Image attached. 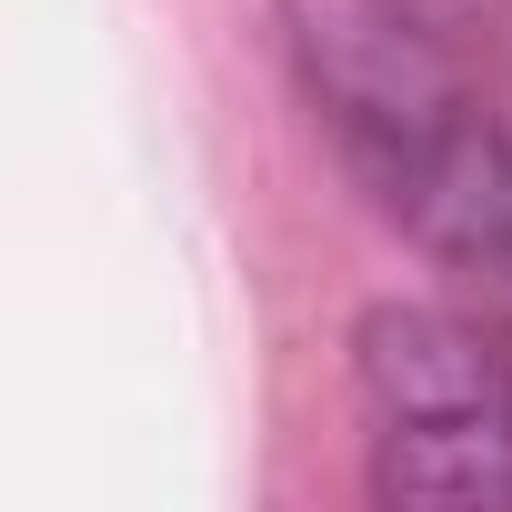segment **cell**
<instances>
[{
    "label": "cell",
    "mask_w": 512,
    "mask_h": 512,
    "mask_svg": "<svg viewBox=\"0 0 512 512\" xmlns=\"http://www.w3.org/2000/svg\"><path fill=\"white\" fill-rule=\"evenodd\" d=\"M292 71L342 161L432 251L512 262V151L492 81L422 0H282Z\"/></svg>",
    "instance_id": "1"
},
{
    "label": "cell",
    "mask_w": 512,
    "mask_h": 512,
    "mask_svg": "<svg viewBox=\"0 0 512 512\" xmlns=\"http://www.w3.org/2000/svg\"><path fill=\"white\" fill-rule=\"evenodd\" d=\"M372 492L392 512H512V352L432 302L362 322Z\"/></svg>",
    "instance_id": "2"
},
{
    "label": "cell",
    "mask_w": 512,
    "mask_h": 512,
    "mask_svg": "<svg viewBox=\"0 0 512 512\" xmlns=\"http://www.w3.org/2000/svg\"><path fill=\"white\" fill-rule=\"evenodd\" d=\"M492 101H502V151H512V21H502V61H492Z\"/></svg>",
    "instance_id": "3"
}]
</instances>
